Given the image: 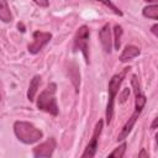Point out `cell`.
Wrapping results in <instances>:
<instances>
[{
  "label": "cell",
  "mask_w": 158,
  "mask_h": 158,
  "mask_svg": "<svg viewBox=\"0 0 158 158\" xmlns=\"http://www.w3.org/2000/svg\"><path fill=\"white\" fill-rule=\"evenodd\" d=\"M128 69L130 68H123L122 72H120L117 74H114L111 77V79L109 80V85H107L109 96H107V104H106V110H105V121H106V125H110V122L112 120L114 107H115V99H116V95L118 94L120 86H121V84L123 81V78L127 74Z\"/></svg>",
  "instance_id": "1"
},
{
  "label": "cell",
  "mask_w": 158,
  "mask_h": 158,
  "mask_svg": "<svg viewBox=\"0 0 158 158\" xmlns=\"http://www.w3.org/2000/svg\"><path fill=\"white\" fill-rule=\"evenodd\" d=\"M14 133L16 138L25 144H33L43 137V132L37 128L33 123L27 121H15Z\"/></svg>",
  "instance_id": "2"
},
{
  "label": "cell",
  "mask_w": 158,
  "mask_h": 158,
  "mask_svg": "<svg viewBox=\"0 0 158 158\" xmlns=\"http://www.w3.org/2000/svg\"><path fill=\"white\" fill-rule=\"evenodd\" d=\"M56 91H57V84L56 83H49L48 86L40 93L37 98V109L41 111H44L52 116H58L59 109L56 99Z\"/></svg>",
  "instance_id": "3"
},
{
  "label": "cell",
  "mask_w": 158,
  "mask_h": 158,
  "mask_svg": "<svg viewBox=\"0 0 158 158\" xmlns=\"http://www.w3.org/2000/svg\"><path fill=\"white\" fill-rule=\"evenodd\" d=\"M89 37H90L89 27L86 25H83L78 28L73 40V51L74 52L80 51L86 64H89Z\"/></svg>",
  "instance_id": "4"
},
{
  "label": "cell",
  "mask_w": 158,
  "mask_h": 158,
  "mask_svg": "<svg viewBox=\"0 0 158 158\" xmlns=\"http://www.w3.org/2000/svg\"><path fill=\"white\" fill-rule=\"evenodd\" d=\"M52 40V33L51 32H44V31H35L32 33V42L28 43L27 51L31 54H37L44 46H47Z\"/></svg>",
  "instance_id": "5"
},
{
  "label": "cell",
  "mask_w": 158,
  "mask_h": 158,
  "mask_svg": "<svg viewBox=\"0 0 158 158\" xmlns=\"http://www.w3.org/2000/svg\"><path fill=\"white\" fill-rule=\"evenodd\" d=\"M102 127H104V121L100 118L95 127H94V132H93V136H91V139L89 141V143L86 144L85 147V151L81 153V157L85 158V157H95L96 154V151H98V147H99V138H100V135L102 132Z\"/></svg>",
  "instance_id": "6"
},
{
  "label": "cell",
  "mask_w": 158,
  "mask_h": 158,
  "mask_svg": "<svg viewBox=\"0 0 158 158\" xmlns=\"http://www.w3.org/2000/svg\"><path fill=\"white\" fill-rule=\"evenodd\" d=\"M57 147V142L54 137H49L44 142L40 143L32 149V154L36 158H49L53 156V152Z\"/></svg>",
  "instance_id": "7"
},
{
  "label": "cell",
  "mask_w": 158,
  "mask_h": 158,
  "mask_svg": "<svg viewBox=\"0 0 158 158\" xmlns=\"http://www.w3.org/2000/svg\"><path fill=\"white\" fill-rule=\"evenodd\" d=\"M99 38L102 46V49L105 51V53H110L112 49V37H111V28H110V23H105L100 31H99Z\"/></svg>",
  "instance_id": "8"
},
{
  "label": "cell",
  "mask_w": 158,
  "mask_h": 158,
  "mask_svg": "<svg viewBox=\"0 0 158 158\" xmlns=\"http://www.w3.org/2000/svg\"><path fill=\"white\" fill-rule=\"evenodd\" d=\"M139 115H141V112H138V111L133 110V114L131 115V117L127 120V122L123 125V127H122L121 132L118 133V136H117V141H123L125 138H127V137H128V135L131 133V131H132V128H133L135 123L137 122V118L139 117Z\"/></svg>",
  "instance_id": "9"
},
{
  "label": "cell",
  "mask_w": 158,
  "mask_h": 158,
  "mask_svg": "<svg viewBox=\"0 0 158 158\" xmlns=\"http://www.w3.org/2000/svg\"><path fill=\"white\" fill-rule=\"evenodd\" d=\"M139 53H141V49H139L137 46L127 44V46H125V48L122 49V52H121V54H120L118 59H120V62H121V63H126V62L132 60L133 58L138 57V56H139Z\"/></svg>",
  "instance_id": "10"
},
{
  "label": "cell",
  "mask_w": 158,
  "mask_h": 158,
  "mask_svg": "<svg viewBox=\"0 0 158 158\" xmlns=\"http://www.w3.org/2000/svg\"><path fill=\"white\" fill-rule=\"evenodd\" d=\"M0 21L5 23H10L12 21V14L7 0H0Z\"/></svg>",
  "instance_id": "11"
},
{
  "label": "cell",
  "mask_w": 158,
  "mask_h": 158,
  "mask_svg": "<svg viewBox=\"0 0 158 158\" xmlns=\"http://www.w3.org/2000/svg\"><path fill=\"white\" fill-rule=\"evenodd\" d=\"M41 85V75H35L31 81H30V85H28V90H27V99L30 101H33L35 100V96L37 94V90Z\"/></svg>",
  "instance_id": "12"
},
{
  "label": "cell",
  "mask_w": 158,
  "mask_h": 158,
  "mask_svg": "<svg viewBox=\"0 0 158 158\" xmlns=\"http://www.w3.org/2000/svg\"><path fill=\"white\" fill-rule=\"evenodd\" d=\"M142 15L144 17H147V19L158 20V5L157 4H152V5H148V6L143 7Z\"/></svg>",
  "instance_id": "13"
},
{
  "label": "cell",
  "mask_w": 158,
  "mask_h": 158,
  "mask_svg": "<svg viewBox=\"0 0 158 158\" xmlns=\"http://www.w3.org/2000/svg\"><path fill=\"white\" fill-rule=\"evenodd\" d=\"M69 75L72 78V81L75 86V90L79 91V85H80V73L78 70L77 64H73V68H69Z\"/></svg>",
  "instance_id": "14"
},
{
  "label": "cell",
  "mask_w": 158,
  "mask_h": 158,
  "mask_svg": "<svg viewBox=\"0 0 158 158\" xmlns=\"http://www.w3.org/2000/svg\"><path fill=\"white\" fill-rule=\"evenodd\" d=\"M122 27L120 26V25H115V27H114V40H112V42H114V47H115V49H120V47H121V37H122Z\"/></svg>",
  "instance_id": "15"
},
{
  "label": "cell",
  "mask_w": 158,
  "mask_h": 158,
  "mask_svg": "<svg viewBox=\"0 0 158 158\" xmlns=\"http://www.w3.org/2000/svg\"><path fill=\"white\" fill-rule=\"evenodd\" d=\"M126 147H127V143L126 142H122L118 147H116L111 153L107 154V157H115V158H122L125 156V152H126Z\"/></svg>",
  "instance_id": "16"
},
{
  "label": "cell",
  "mask_w": 158,
  "mask_h": 158,
  "mask_svg": "<svg viewBox=\"0 0 158 158\" xmlns=\"http://www.w3.org/2000/svg\"><path fill=\"white\" fill-rule=\"evenodd\" d=\"M95 1L101 2L104 6H106L109 10H111V11H112L115 15H117V16H122V15H123V12H122V11H121V10H120V9H118L111 0H95Z\"/></svg>",
  "instance_id": "17"
},
{
  "label": "cell",
  "mask_w": 158,
  "mask_h": 158,
  "mask_svg": "<svg viewBox=\"0 0 158 158\" xmlns=\"http://www.w3.org/2000/svg\"><path fill=\"white\" fill-rule=\"evenodd\" d=\"M128 95H130V90H128V88H126V89H123V91H122V94H121V100H120V102L122 104V102H125L126 100H127V98H128Z\"/></svg>",
  "instance_id": "18"
},
{
  "label": "cell",
  "mask_w": 158,
  "mask_h": 158,
  "mask_svg": "<svg viewBox=\"0 0 158 158\" xmlns=\"http://www.w3.org/2000/svg\"><path fill=\"white\" fill-rule=\"evenodd\" d=\"M32 1L41 7H48V5H49V0H32Z\"/></svg>",
  "instance_id": "19"
},
{
  "label": "cell",
  "mask_w": 158,
  "mask_h": 158,
  "mask_svg": "<svg viewBox=\"0 0 158 158\" xmlns=\"http://www.w3.org/2000/svg\"><path fill=\"white\" fill-rule=\"evenodd\" d=\"M151 32H152L156 37H158V23H154V25L151 27Z\"/></svg>",
  "instance_id": "20"
},
{
  "label": "cell",
  "mask_w": 158,
  "mask_h": 158,
  "mask_svg": "<svg viewBox=\"0 0 158 158\" xmlns=\"http://www.w3.org/2000/svg\"><path fill=\"white\" fill-rule=\"evenodd\" d=\"M148 156H149V154H148V152H146L144 148H142L141 152L138 153V157H148Z\"/></svg>",
  "instance_id": "21"
},
{
  "label": "cell",
  "mask_w": 158,
  "mask_h": 158,
  "mask_svg": "<svg viewBox=\"0 0 158 158\" xmlns=\"http://www.w3.org/2000/svg\"><path fill=\"white\" fill-rule=\"evenodd\" d=\"M17 28H19L21 32H25V31H26V30H25V26H23L22 22H19V23H17Z\"/></svg>",
  "instance_id": "22"
},
{
  "label": "cell",
  "mask_w": 158,
  "mask_h": 158,
  "mask_svg": "<svg viewBox=\"0 0 158 158\" xmlns=\"http://www.w3.org/2000/svg\"><path fill=\"white\" fill-rule=\"evenodd\" d=\"M157 122H158V118L156 117V118L153 120V122H152V125H151V128H152V130H156V128H157Z\"/></svg>",
  "instance_id": "23"
},
{
  "label": "cell",
  "mask_w": 158,
  "mask_h": 158,
  "mask_svg": "<svg viewBox=\"0 0 158 158\" xmlns=\"http://www.w3.org/2000/svg\"><path fill=\"white\" fill-rule=\"evenodd\" d=\"M143 1H146L148 4H157L158 2V0H143Z\"/></svg>",
  "instance_id": "24"
},
{
  "label": "cell",
  "mask_w": 158,
  "mask_h": 158,
  "mask_svg": "<svg viewBox=\"0 0 158 158\" xmlns=\"http://www.w3.org/2000/svg\"><path fill=\"white\" fill-rule=\"evenodd\" d=\"M0 101H1V93H0Z\"/></svg>",
  "instance_id": "25"
}]
</instances>
